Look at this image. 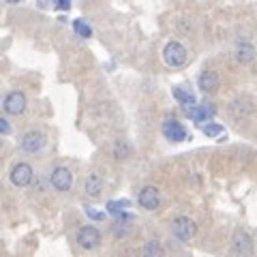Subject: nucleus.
<instances>
[{
  "label": "nucleus",
  "instance_id": "obj_1",
  "mask_svg": "<svg viewBox=\"0 0 257 257\" xmlns=\"http://www.w3.org/2000/svg\"><path fill=\"white\" fill-rule=\"evenodd\" d=\"M163 60L172 69L184 67V62H187V50H184V45L180 41H170L163 47Z\"/></svg>",
  "mask_w": 257,
  "mask_h": 257
},
{
  "label": "nucleus",
  "instance_id": "obj_2",
  "mask_svg": "<svg viewBox=\"0 0 257 257\" xmlns=\"http://www.w3.org/2000/svg\"><path fill=\"white\" fill-rule=\"evenodd\" d=\"M172 231L180 242H191V240L197 236V223L193 221L191 216H178V219L172 223Z\"/></svg>",
  "mask_w": 257,
  "mask_h": 257
},
{
  "label": "nucleus",
  "instance_id": "obj_3",
  "mask_svg": "<svg viewBox=\"0 0 257 257\" xmlns=\"http://www.w3.org/2000/svg\"><path fill=\"white\" fill-rule=\"evenodd\" d=\"M77 244L84 248V251H92V248L99 246L101 242V234H99V229L92 227V225H84V227H79L77 229Z\"/></svg>",
  "mask_w": 257,
  "mask_h": 257
},
{
  "label": "nucleus",
  "instance_id": "obj_4",
  "mask_svg": "<svg viewBox=\"0 0 257 257\" xmlns=\"http://www.w3.org/2000/svg\"><path fill=\"white\" fill-rule=\"evenodd\" d=\"M231 253L234 257H251L253 255V240L246 231L238 229L234 238H231Z\"/></svg>",
  "mask_w": 257,
  "mask_h": 257
},
{
  "label": "nucleus",
  "instance_id": "obj_5",
  "mask_svg": "<svg viewBox=\"0 0 257 257\" xmlns=\"http://www.w3.org/2000/svg\"><path fill=\"white\" fill-rule=\"evenodd\" d=\"M45 135L41 131H26L22 138V150L26 152V155H37V152H41L45 148Z\"/></svg>",
  "mask_w": 257,
  "mask_h": 257
},
{
  "label": "nucleus",
  "instance_id": "obj_6",
  "mask_svg": "<svg viewBox=\"0 0 257 257\" xmlns=\"http://www.w3.org/2000/svg\"><path fill=\"white\" fill-rule=\"evenodd\" d=\"M50 184L56 189V191H69L71 187H73V174H71L69 167H56V170L50 174Z\"/></svg>",
  "mask_w": 257,
  "mask_h": 257
},
{
  "label": "nucleus",
  "instance_id": "obj_7",
  "mask_svg": "<svg viewBox=\"0 0 257 257\" xmlns=\"http://www.w3.org/2000/svg\"><path fill=\"white\" fill-rule=\"evenodd\" d=\"M9 180H11V184L13 187H28L30 184V180H32V167H30V163H15L13 165V170H11V174H9Z\"/></svg>",
  "mask_w": 257,
  "mask_h": 257
},
{
  "label": "nucleus",
  "instance_id": "obj_8",
  "mask_svg": "<svg viewBox=\"0 0 257 257\" xmlns=\"http://www.w3.org/2000/svg\"><path fill=\"white\" fill-rule=\"evenodd\" d=\"M26 109V94L20 90H13L5 96V111L9 116H20Z\"/></svg>",
  "mask_w": 257,
  "mask_h": 257
},
{
  "label": "nucleus",
  "instance_id": "obj_9",
  "mask_svg": "<svg viewBox=\"0 0 257 257\" xmlns=\"http://www.w3.org/2000/svg\"><path fill=\"white\" fill-rule=\"evenodd\" d=\"M219 82H221V77L212 69L202 71L199 77H197V86H199V90H202L204 94H214L216 90H219Z\"/></svg>",
  "mask_w": 257,
  "mask_h": 257
},
{
  "label": "nucleus",
  "instance_id": "obj_10",
  "mask_svg": "<svg viewBox=\"0 0 257 257\" xmlns=\"http://www.w3.org/2000/svg\"><path fill=\"white\" fill-rule=\"evenodd\" d=\"M161 131H163L165 140H170V142H174V144H180V142L187 140V128H184V126L178 122V120H165Z\"/></svg>",
  "mask_w": 257,
  "mask_h": 257
},
{
  "label": "nucleus",
  "instance_id": "obj_11",
  "mask_svg": "<svg viewBox=\"0 0 257 257\" xmlns=\"http://www.w3.org/2000/svg\"><path fill=\"white\" fill-rule=\"evenodd\" d=\"M140 206L144 208V210H157V208L161 206V193L157 187H144L140 191Z\"/></svg>",
  "mask_w": 257,
  "mask_h": 257
},
{
  "label": "nucleus",
  "instance_id": "obj_12",
  "mask_svg": "<svg viewBox=\"0 0 257 257\" xmlns=\"http://www.w3.org/2000/svg\"><path fill=\"white\" fill-rule=\"evenodd\" d=\"M189 116L195 120V122H202V120H208L216 114V107L212 103H204V105H193V107H187Z\"/></svg>",
  "mask_w": 257,
  "mask_h": 257
},
{
  "label": "nucleus",
  "instance_id": "obj_13",
  "mask_svg": "<svg viewBox=\"0 0 257 257\" xmlns=\"http://www.w3.org/2000/svg\"><path fill=\"white\" fill-rule=\"evenodd\" d=\"M103 187H105V180H103L99 174L86 176V180H84V191H86L90 197H99L101 193H103Z\"/></svg>",
  "mask_w": 257,
  "mask_h": 257
},
{
  "label": "nucleus",
  "instance_id": "obj_14",
  "mask_svg": "<svg viewBox=\"0 0 257 257\" xmlns=\"http://www.w3.org/2000/svg\"><path fill=\"white\" fill-rule=\"evenodd\" d=\"M174 96L178 99V103H182L184 107H193V105H197L195 103V94H193L189 88H184V86H174Z\"/></svg>",
  "mask_w": 257,
  "mask_h": 257
},
{
  "label": "nucleus",
  "instance_id": "obj_15",
  "mask_svg": "<svg viewBox=\"0 0 257 257\" xmlns=\"http://www.w3.org/2000/svg\"><path fill=\"white\" fill-rule=\"evenodd\" d=\"M253 56H255V47L251 43H248V41H240L238 43V47H236V60L238 62L246 64V62L253 60Z\"/></svg>",
  "mask_w": 257,
  "mask_h": 257
},
{
  "label": "nucleus",
  "instance_id": "obj_16",
  "mask_svg": "<svg viewBox=\"0 0 257 257\" xmlns=\"http://www.w3.org/2000/svg\"><path fill=\"white\" fill-rule=\"evenodd\" d=\"M163 255H165V251L157 240H150V242H146L142 248V257H163Z\"/></svg>",
  "mask_w": 257,
  "mask_h": 257
},
{
  "label": "nucleus",
  "instance_id": "obj_17",
  "mask_svg": "<svg viewBox=\"0 0 257 257\" xmlns=\"http://www.w3.org/2000/svg\"><path fill=\"white\" fill-rule=\"evenodd\" d=\"M126 208H131V202H128V199H114V202L107 204V212L116 216L122 210H126Z\"/></svg>",
  "mask_w": 257,
  "mask_h": 257
},
{
  "label": "nucleus",
  "instance_id": "obj_18",
  "mask_svg": "<svg viewBox=\"0 0 257 257\" xmlns=\"http://www.w3.org/2000/svg\"><path fill=\"white\" fill-rule=\"evenodd\" d=\"M73 30H75L82 39H90V37H92V28L88 26L84 20H73Z\"/></svg>",
  "mask_w": 257,
  "mask_h": 257
},
{
  "label": "nucleus",
  "instance_id": "obj_19",
  "mask_svg": "<svg viewBox=\"0 0 257 257\" xmlns=\"http://www.w3.org/2000/svg\"><path fill=\"white\" fill-rule=\"evenodd\" d=\"M128 152H131V150H128V144L126 142H118L116 146H114V157L116 159H126Z\"/></svg>",
  "mask_w": 257,
  "mask_h": 257
},
{
  "label": "nucleus",
  "instance_id": "obj_20",
  "mask_svg": "<svg viewBox=\"0 0 257 257\" xmlns=\"http://www.w3.org/2000/svg\"><path fill=\"white\" fill-rule=\"evenodd\" d=\"M204 133L208 135V138H216L219 133H223V126L216 124V122H208V124L204 126Z\"/></svg>",
  "mask_w": 257,
  "mask_h": 257
},
{
  "label": "nucleus",
  "instance_id": "obj_21",
  "mask_svg": "<svg viewBox=\"0 0 257 257\" xmlns=\"http://www.w3.org/2000/svg\"><path fill=\"white\" fill-rule=\"evenodd\" d=\"M128 229H131V227H128V221H118V223L114 225V234H116V236H126Z\"/></svg>",
  "mask_w": 257,
  "mask_h": 257
},
{
  "label": "nucleus",
  "instance_id": "obj_22",
  "mask_svg": "<svg viewBox=\"0 0 257 257\" xmlns=\"http://www.w3.org/2000/svg\"><path fill=\"white\" fill-rule=\"evenodd\" d=\"M86 214L90 216L92 221H103L105 219V214H103L101 210H96V208H92V206H86Z\"/></svg>",
  "mask_w": 257,
  "mask_h": 257
},
{
  "label": "nucleus",
  "instance_id": "obj_23",
  "mask_svg": "<svg viewBox=\"0 0 257 257\" xmlns=\"http://www.w3.org/2000/svg\"><path fill=\"white\" fill-rule=\"evenodd\" d=\"M54 9H56V11H69V9H71V0H56V3H54Z\"/></svg>",
  "mask_w": 257,
  "mask_h": 257
},
{
  "label": "nucleus",
  "instance_id": "obj_24",
  "mask_svg": "<svg viewBox=\"0 0 257 257\" xmlns=\"http://www.w3.org/2000/svg\"><path fill=\"white\" fill-rule=\"evenodd\" d=\"M0 131H3L5 135L11 133V126H9V122H7V120H0Z\"/></svg>",
  "mask_w": 257,
  "mask_h": 257
},
{
  "label": "nucleus",
  "instance_id": "obj_25",
  "mask_svg": "<svg viewBox=\"0 0 257 257\" xmlns=\"http://www.w3.org/2000/svg\"><path fill=\"white\" fill-rule=\"evenodd\" d=\"M50 3L54 5L56 0H37V5H39V9H47V7H50Z\"/></svg>",
  "mask_w": 257,
  "mask_h": 257
},
{
  "label": "nucleus",
  "instance_id": "obj_26",
  "mask_svg": "<svg viewBox=\"0 0 257 257\" xmlns=\"http://www.w3.org/2000/svg\"><path fill=\"white\" fill-rule=\"evenodd\" d=\"M9 3H22V0H9Z\"/></svg>",
  "mask_w": 257,
  "mask_h": 257
}]
</instances>
